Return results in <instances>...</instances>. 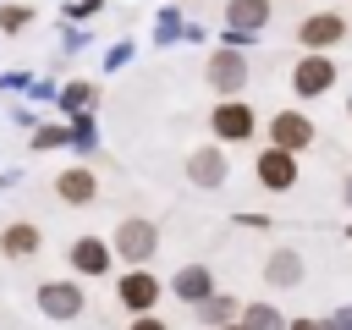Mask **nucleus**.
I'll list each match as a JSON object with an SVG mask.
<instances>
[{
	"label": "nucleus",
	"mask_w": 352,
	"mask_h": 330,
	"mask_svg": "<svg viewBox=\"0 0 352 330\" xmlns=\"http://www.w3.org/2000/svg\"><path fill=\"white\" fill-rule=\"evenodd\" d=\"M66 104H77V110L94 104V88H66Z\"/></svg>",
	"instance_id": "19"
},
{
	"label": "nucleus",
	"mask_w": 352,
	"mask_h": 330,
	"mask_svg": "<svg viewBox=\"0 0 352 330\" xmlns=\"http://www.w3.org/2000/svg\"><path fill=\"white\" fill-rule=\"evenodd\" d=\"M0 16H6V28H22V22H28V11H22V6H6Z\"/></svg>",
	"instance_id": "20"
},
{
	"label": "nucleus",
	"mask_w": 352,
	"mask_h": 330,
	"mask_svg": "<svg viewBox=\"0 0 352 330\" xmlns=\"http://www.w3.org/2000/svg\"><path fill=\"white\" fill-rule=\"evenodd\" d=\"M226 16H231L236 28H258V22H270V0H231Z\"/></svg>",
	"instance_id": "13"
},
{
	"label": "nucleus",
	"mask_w": 352,
	"mask_h": 330,
	"mask_svg": "<svg viewBox=\"0 0 352 330\" xmlns=\"http://www.w3.org/2000/svg\"><path fill=\"white\" fill-rule=\"evenodd\" d=\"M286 330H324V324H314V319H297V324H286Z\"/></svg>",
	"instance_id": "23"
},
{
	"label": "nucleus",
	"mask_w": 352,
	"mask_h": 330,
	"mask_svg": "<svg viewBox=\"0 0 352 330\" xmlns=\"http://www.w3.org/2000/svg\"><path fill=\"white\" fill-rule=\"evenodd\" d=\"M198 314H204V324H220V330H226V319L236 314V302H231V297H204Z\"/></svg>",
	"instance_id": "18"
},
{
	"label": "nucleus",
	"mask_w": 352,
	"mask_h": 330,
	"mask_svg": "<svg viewBox=\"0 0 352 330\" xmlns=\"http://www.w3.org/2000/svg\"><path fill=\"white\" fill-rule=\"evenodd\" d=\"M154 297H160V280H154V275H143V270H132V275L121 280V302H126V308H148Z\"/></svg>",
	"instance_id": "9"
},
{
	"label": "nucleus",
	"mask_w": 352,
	"mask_h": 330,
	"mask_svg": "<svg viewBox=\"0 0 352 330\" xmlns=\"http://www.w3.org/2000/svg\"><path fill=\"white\" fill-rule=\"evenodd\" d=\"M116 253H121L126 264H143V258L154 253V226H148V220H121V231H116Z\"/></svg>",
	"instance_id": "2"
},
{
	"label": "nucleus",
	"mask_w": 352,
	"mask_h": 330,
	"mask_svg": "<svg viewBox=\"0 0 352 330\" xmlns=\"http://www.w3.org/2000/svg\"><path fill=\"white\" fill-rule=\"evenodd\" d=\"M341 33H346V22H341L336 11H319V16L302 22V44H314V50H319V44H336Z\"/></svg>",
	"instance_id": "7"
},
{
	"label": "nucleus",
	"mask_w": 352,
	"mask_h": 330,
	"mask_svg": "<svg viewBox=\"0 0 352 330\" xmlns=\"http://www.w3.org/2000/svg\"><path fill=\"white\" fill-rule=\"evenodd\" d=\"M104 258H110V253H104L99 242H77V248H72V264H77V270H88V275H94V270H104Z\"/></svg>",
	"instance_id": "16"
},
{
	"label": "nucleus",
	"mask_w": 352,
	"mask_h": 330,
	"mask_svg": "<svg viewBox=\"0 0 352 330\" xmlns=\"http://www.w3.org/2000/svg\"><path fill=\"white\" fill-rule=\"evenodd\" d=\"M55 192H60L66 204H88L99 187H94V176H88V170H60V176H55Z\"/></svg>",
	"instance_id": "10"
},
{
	"label": "nucleus",
	"mask_w": 352,
	"mask_h": 330,
	"mask_svg": "<svg viewBox=\"0 0 352 330\" xmlns=\"http://www.w3.org/2000/svg\"><path fill=\"white\" fill-rule=\"evenodd\" d=\"M330 82H336V66H330V60H319V55L297 60V72H292V88H297V94H324Z\"/></svg>",
	"instance_id": "4"
},
{
	"label": "nucleus",
	"mask_w": 352,
	"mask_h": 330,
	"mask_svg": "<svg viewBox=\"0 0 352 330\" xmlns=\"http://www.w3.org/2000/svg\"><path fill=\"white\" fill-rule=\"evenodd\" d=\"M187 176H192L198 187H220V182H226V154H220V148H198V154L187 160Z\"/></svg>",
	"instance_id": "6"
},
{
	"label": "nucleus",
	"mask_w": 352,
	"mask_h": 330,
	"mask_svg": "<svg viewBox=\"0 0 352 330\" xmlns=\"http://www.w3.org/2000/svg\"><path fill=\"white\" fill-rule=\"evenodd\" d=\"M270 143H275V148H286V154L308 148V143H314V126H308V116H297V110H280V116L270 121Z\"/></svg>",
	"instance_id": "1"
},
{
	"label": "nucleus",
	"mask_w": 352,
	"mask_h": 330,
	"mask_svg": "<svg viewBox=\"0 0 352 330\" xmlns=\"http://www.w3.org/2000/svg\"><path fill=\"white\" fill-rule=\"evenodd\" d=\"M297 275H302L297 253H275V258H270V280H275V286H297Z\"/></svg>",
	"instance_id": "15"
},
{
	"label": "nucleus",
	"mask_w": 352,
	"mask_h": 330,
	"mask_svg": "<svg viewBox=\"0 0 352 330\" xmlns=\"http://www.w3.org/2000/svg\"><path fill=\"white\" fill-rule=\"evenodd\" d=\"M242 330H286V319H280L275 308L253 302V308H242Z\"/></svg>",
	"instance_id": "14"
},
{
	"label": "nucleus",
	"mask_w": 352,
	"mask_h": 330,
	"mask_svg": "<svg viewBox=\"0 0 352 330\" xmlns=\"http://www.w3.org/2000/svg\"><path fill=\"white\" fill-rule=\"evenodd\" d=\"M132 330H165V324H160V319H154V314H143V319H138V324H132Z\"/></svg>",
	"instance_id": "22"
},
{
	"label": "nucleus",
	"mask_w": 352,
	"mask_h": 330,
	"mask_svg": "<svg viewBox=\"0 0 352 330\" xmlns=\"http://www.w3.org/2000/svg\"><path fill=\"white\" fill-rule=\"evenodd\" d=\"M346 198H352V182H346Z\"/></svg>",
	"instance_id": "24"
},
{
	"label": "nucleus",
	"mask_w": 352,
	"mask_h": 330,
	"mask_svg": "<svg viewBox=\"0 0 352 330\" xmlns=\"http://www.w3.org/2000/svg\"><path fill=\"white\" fill-rule=\"evenodd\" d=\"M176 297H192V302H204V297H209V270H204V264H187V270L176 275Z\"/></svg>",
	"instance_id": "12"
},
{
	"label": "nucleus",
	"mask_w": 352,
	"mask_h": 330,
	"mask_svg": "<svg viewBox=\"0 0 352 330\" xmlns=\"http://www.w3.org/2000/svg\"><path fill=\"white\" fill-rule=\"evenodd\" d=\"M242 77H248L242 55H214V60H209V82H214V88H242Z\"/></svg>",
	"instance_id": "11"
},
{
	"label": "nucleus",
	"mask_w": 352,
	"mask_h": 330,
	"mask_svg": "<svg viewBox=\"0 0 352 330\" xmlns=\"http://www.w3.org/2000/svg\"><path fill=\"white\" fill-rule=\"evenodd\" d=\"M38 308H44V314H55V319H72V314L82 308V292H77L72 280H55V286H44V292H38Z\"/></svg>",
	"instance_id": "5"
},
{
	"label": "nucleus",
	"mask_w": 352,
	"mask_h": 330,
	"mask_svg": "<svg viewBox=\"0 0 352 330\" xmlns=\"http://www.w3.org/2000/svg\"><path fill=\"white\" fill-rule=\"evenodd\" d=\"M226 330H242V324H226Z\"/></svg>",
	"instance_id": "25"
},
{
	"label": "nucleus",
	"mask_w": 352,
	"mask_h": 330,
	"mask_svg": "<svg viewBox=\"0 0 352 330\" xmlns=\"http://www.w3.org/2000/svg\"><path fill=\"white\" fill-rule=\"evenodd\" d=\"M33 248H38V231H33V226H22V220H16V226H11V231H6V253H33Z\"/></svg>",
	"instance_id": "17"
},
{
	"label": "nucleus",
	"mask_w": 352,
	"mask_h": 330,
	"mask_svg": "<svg viewBox=\"0 0 352 330\" xmlns=\"http://www.w3.org/2000/svg\"><path fill=\"white\" fill-rule=\"evenodd\" d=\"M330 330H352V308H341V314L330 319Z\"/></svg>",
	"instance_id": "21"
},
{
	"label": "nucleus",
	"mask_w": 352,
	"mask_h": 330,
	"mask_svg": "<svg viewBox=\"0 0 352 330\" xmlns=\"http://www.w3.org/2000/svg\"><path fill=\"white\" fill-rule=\"evenodd\" d=\"M258 182H264V187H275V192H286V187L297 182L292 154H286V148H264V154H258Z\"/></svg>",
	"instance_id": "3"
},
{
	"label": "nucleus",
	"mask_w": 352,
	"mask_h": 330,
	"mask_svg": "<svg viewBox=\"0 0 352 330\" xmlns=\"http://www.w3.org/2000/svg\"><path fill=\"white\" fill-rule=\"evenodd\" d=\"M214 132L220 138H248L253 132V110L248 104H220L214 110Z\"/></svg>",
	"instance_id": "8"
}]
</instances>
